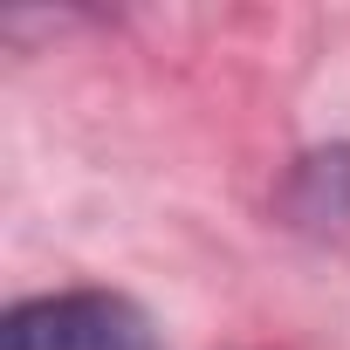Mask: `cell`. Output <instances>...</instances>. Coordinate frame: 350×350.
Wrapping results in <instances>:
<instances>
[{
    "instance_id": "cell-2",
    "label": "cell",
    "mask_w": 350,
    "mask_h": 350,
    "mask_svg": "<svg viewBox=\"0 0 350 350\" xmlns=\"http://www.w3.org/2000/svg\"><path fill=\"white\" fill-rule=\"evenodd\" d=\"M288 206H295V220H309V227H336V220H350V144H336V151H309V158L295 165Z\"/></svg>"
},
{
    "instance_id": "cell-1",
    "label": "cell",
    "mask_w": 350,
    "mask_h": 350,
    "mask_svg": "<svg viewBox=\"0 0 350 350\" xmlns=\"http://www.w3.org/2000/svg\"><path fill=\"white\" fill-rule=\"evenodd\" d=\"M0 350H158L151 316L110 288H62L14 302L0 323Z\"/></svg>"
}]
</instances>
